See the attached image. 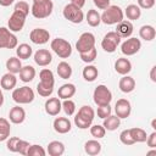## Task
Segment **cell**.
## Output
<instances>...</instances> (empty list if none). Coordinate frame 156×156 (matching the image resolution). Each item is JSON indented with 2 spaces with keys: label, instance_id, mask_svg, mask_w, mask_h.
Listing matches in <instances>:
<instances>
[{
  "label": "cell",
  "instance_id": "cell-15",
  "mask_svg": "<svg viewBox=\"0 0 156 156\" xmlns=\"http://www.w3.org/2000/svg\"><path fill=\"white\" fill-rule=\"evenodd\" d=\"M115 112H116V116L119 117V118L129 117L130 112H132V105H130L129 100H127V99H118L116 101V105H115Z\"/></svg>",
  "mask_w": 156,
  "mask_h": 156
},
{
  "label": "cell",
  "instance_id": "cell-54",
  "mask_svg": "<svg viewBox=\"0 0 156 156\" xmlns=\"http://www.w3.org/2000/svg\"><path fill=\"white\" fill-rule=\"evenodd\" d=\"M147 155H156V150H152V151H149Z\"/></svg>",
  "mask_w": 156,
  "mask_h": 156
},
{
  "label": "cell",
  "instance_id": "cell-21",
  "mask_svg": "<svg viewBox=\"0 0 156 156\" xmlns=\"http://www.w3.org/2000/svg\"><path fill=\"white\" fill-rule=\"evenodd\" d=\"M133 24L130 21H121L119 23H117V28H116V33L121 37V38H129L133 33Z\"/></svg>",
  "mask_w": 156,
  "mask_h": 156
},
{
  "label": "cell",
  "instance_id": "cell-8",
  "mask_svg": "<svg viewBox=\"0 0 156 156\" xmlns=\"http://www.w3.org/2000/svg\"><path fill=\"white\" fill-rule=\"evenodd\" d=\"M62 15H63V17L67 21H69L72 23H76V24L82 23V21L84 20V13H83L82 9L78 7V6H76V5H73V4H71V2L67 4L63 7Z\"/></svg>",
  "mask_w": 156,
  "mask_h": 156
},
{
  "label": "cell",
  "instance_id": "cell-31",
  "mask_svg": "<svg viewBox=\"0 0 156 156\" xmlns=\"http://www.w3.org/2000/svg\"><path fill=\"white\" fill-rule=\"evenodd\" d=\"M56 71H57V74L60 76V78H62V79H68L72 76V67L66 61H61L57 65Z\"/></svg>",
  "mask_w": 156,
  "mask_h": 156
},
{
  "label": "cell",
  "instance_id": "cell-49",
  "mask_svg": "<svg viewBox=\"0 0 156 156\" xmlns=\"http://www.w3.org/2000/svg\"><path fill=\"white\" fill-rule=\"evenodd\" d=\"M93 2L100 10H105L106 7L110 6V0H93Z\"/></svg>",
  "mask_w": 156,
  "mask_h": 156
},
{
  "label": "cell",
  "instance_id": "cell-53",
  "mask_svg": "<svg viewBox=\"0 0 156 156\" xmlns=\"http://www.w3.org/2000/svg\"><path fill=\"white\" fill-rule=\"evenodd\" d=\"M151 127H152L154 130H156V119H152V122H151Z\"/></svg>",
  "mask_w": 156,
  "mask_h": 156
},
{
  "label": "cell",
  "instance_id": "cell-11",
  "mask_svg": "<svg viewBox=\"0 0 156 156\" xmlns=\"http://www.w3.org/2000/svg\"><path fill=\"white\" fill-rule=\"evenodd\" d=\"M121 39L122 38L116 32H108L107 34H105V37L101 40V48L106 52H115L121 43Z\"/></svg>",
  "mask_w": 156,
  "mask_h": 156
},
{
  "label": "cell",
  "instance_id": "cell-28",
  "mask_svg": "<svg viewBox=\"0 0 156 156\" xmlns=\"http://www.w3.org/2000/svg\"><path fill=\"white\" fill-rule=\"evenodd\" d=\"M33 54V49L30 45L23 43V44H20L16 46V55L18 58L21 60H28Z\"/></svg>",
  "mask_w": 156,
  "mask_h": 156
},
{
  "label": "cell",
  "instance_id": "cell-51",
  "mask_svg": "<svg viewBox=\"0 0 156 156\" xmlns=\"http://www.w3.org/2000/svg\"><path fill=\"white\" fill-rule=\"evenodd\" d=\"M13 1H15V0H0V5L4 6V7H7V6L12 5Z\"/></svg>",
  "mask_w": 156,
  "mask_h": 156
},
{
  "label": "cell",
  "instance_id": "cell-20",
  "mask_svg": "<svg viewBox=\"0 0 156 156\" xmlns=\"http://www.w3.org/2000/svg\"><path fill=\"white\" fill-rule=\"evenodd\" d=\"M115 71L121 76H126L132 71V62L126 57H119L115 62Z\"/></svg>",
  "mask_w": 156,
  "mask_h": 156
},
{
  "label": "cell",
  "instance_id": "cell-22",
  "mask_svg": "<svg viewBox=\"0 0 156 156\" xmlns=\"http://www.w3.org/2000/svg\"><path fill=\"white\" fill-rule=\"evenodd\" d=\"M118 88H119V90H121L122 93H126V94L132 93V91L135 89V80H134V78L130 77V76H128V74L123 76V77L119 79Z\"/></svg>",
  "mask_w": 156,
  "mask_h": 156
},
{
  "label": "cell",
  "instance_id": "cell-52",
  "mask_svg": "<svg viewBox=\"0 0 156 156\" xmlns=\"http://www.w3.org/2000/svg\"><path fill=\"white\" fill-rule=\"evenodd\" d=\"M155 72H156V66H152V67H151V71H150V78H151V80H152V82H156Z\"/></svg>",
  "mask_w": 156,
  "mask_h": 156
},
{
  "label": "cell",
  "instance_id": "cell-2",
  "mask_svg": "<svg viewBox=\"0 0 156 156\" xmlns=\"http://www.w3.org/2000/svg\"><path fill=\"white\" fill-rule=\"evenodd\" d=\"M95 117V111L93 110L91 106L84 105L78 110V113L74 117V124L79 129H88Z\"/></svg>",
  "mask_w": 156,
  "mask_h": 156
},
{
  "label": "cell",
  "instance_id": "cell-32",
  "mask_svg": "<svg viewBox=\"0 0 156 156\" xmlns=\"http://www.w3.org/2000/svg\"><path fill=\"white\" fill-rule=\"evenodd\" d=\"M121 124V118L117 117V116H113V115H110L107 116L106 118H104V128L106 130H116Z\"/></svg>",
  "mask_w": 156,
  "mask_h": 156
},
{
  "label": "cell",
  "instance_id": "cell-3",
  "mask_svg": "<svg viewBox=\"0 0 156 156\" xmlns=\"http://www.w3.org/2000/svg\"><path fill=\"white\" fill-rule=\"evenodd\" d=\"M124 13L123 10L117 6V5H110L108 7H106L101 15V22L105 24H117L121 21H123Z\"/></svg>",
  "mask_w": 156,
  "mask_h": 156
},
{
  "label": "cell",
  "instance_id": "cell-30",
  "mask_svg": "<svg viewBox=\"0 0 156 156\" xmlns=\"http://www.w3.org/2000/svg\"><path fill=\"white\" fill-rule=\"evenodd\" d=\"M123 13L127 16L128 20L135 21V20H139L140 18V16H141V9L138 5H135V4H130V5H128L126 7V11Z\"/></svg>",
  "mask_w": 156,
  "mask_h": 156
},
{
  "label": "cell",
  "instance_id": "cell-36",
  "mask_svg": "<svg viewBox=\"0 0 156 156\" xmlns=\"http://www.w3.org/2000/svg\"><path fill=\"white\" fill-rule=\"evenodd\" d=\"M129 133L134 140V143H144L147 138L146 135V132L143 129V128H138V127H134V128H130L129 129Z\"/></svg>",
  "mask_w": 156,
  "mask_h": 156
},
{
  "label": "cell",
  "instance_id": "cell-9",
  "mask_svg": "<svg viewBox=\"0 0 156 156\" xmlns=\"http://www.w3.org/2000/svg\"><path fill=\"white\" fill-rule=\"evenodd\" d=\"M17 45V37L9 28L0 27V49H15Z\"/></svg>",
  "mask_w": 156,
  "mask_h": 156
},
{
  "label": "cell",
  "instance_id": "cell-12",
  "mask_svg": "<svg viewBox=\"0 0 156 156\" xmlns=\"http://www.w3.org/2000/svg\"><path fill=\"white\" fill-rule=\"evenodd\" d=\"M26 15L20 12V11H16L13 10L12 15L10 16L9 21H7V27L11 32H21L24 27V23H26Z\"/></svg>",
  "mask_w": 156,
  "mask_h": 156
},
{
  "label": "cell",
  "instance_id": "cell-14",
  "mask_svg": "<svg viewBox=\"0 0 156 156\" xmlns=\"http://www.w3.org/2000/svg\"><path fill=\"white\" fill-rule=\"evenodd\" d=\"M29 39L32 43H34L37 45H43L49 41L50 33L44 28H34L29 33Z\"/></svg>",
  "mask_w": 156,
  "mask_h": 156
},
{
  "label": "cell",
  "instance_id": "cell-55",
  "mask_svg": "<svg viewBox=\"0 0 156 156\" xmlns=\"http://www.w3.org/2000/svg\"><path fill=\"white\" fill-rule=\"evenodd\" d=\"M0 96H4V95H2V91H1V88H0Z\"/></svg>",
  "mask_w": 156,
  "mask_h": 156
},
{
  "label": "cell",
  "instance_id": "cell-38",
  "mask_svg": "<svg viewBox=\"0 0 156 156\" xmlns=\"http://www.w3.org/2000/svg\"><path fill=\"white\" fill-rule=\"evenodd\" d=\"M79 56H80V60H82L83 62H85V63H91L93 61H95V58H96V56H98V51H96V49H95V46H94V48L90 49L89 51L80 52Z\"/></svg>",
  "mask_w": 156,
  "mask_h": 156
},
{
  "label": "cell",
  "instance_id": "cell-17",
  "mask_svg": "<svg viewBox=\"0 0 156 156\" xmlns=\"http://www.w3.org/2000/svg\"><path fill=\"white\" fill-rule=\"evenodd\" d=\"M45 112L49 115V116H57L60 113V111L62 110V105H61V101H60V98H49L46 101H45Z\"/></svg>",
  "mask_w": 156,
  "mask_h": 156
},
{
  "label": "cell",
  "instance_id": "cell-46",
  "mask_svg": "<svg viewBox=\"0 0 156 156\" xmlns=\"http://www.w3.org/2000/svg\"><path fill=\"white\" fill-rule=\"evenodd\" d=\"M20 138L18 136H11L10 139L7 138V143H6V147L9 151L11 152H16V147H17V143H18Z\"/></svg>",
  "mask_w": 156,
  "mask_h": 156
},
{
  "label": "cell",
  "instance_id": "cell-5",
  "mask_svg": "<svg viewBox=\"0 0 156 156\" xmlns=\"http://www.w3.org/2000/svg\"><path fill=\"white\" fill-rule=\"evenodd\" d=\"M52 51L61 58H68L72 54V45L63 38H55L50 44Z\"/></svg>",
  "mask_w": 156,
  "mask_h": 156
},
{
  "label": "cell",
  "instance_id": "cell-16",
  "mask_svg": "<svg viewBox=\"0 0 156 156\" xmlns=\"http://www.w3.org/2000/svg\"><path fill=\"white\" fill-rule=\"evenodd\" d=\"M52 61V55L49 50L46 49H39L34 52V62L38 65V66H41V67H45V66H49Z\"/></svg>",
  "mask_w": 156,
  "mask_h": 156
},
{
  "label": "cell",
  "instance_id": "cell-23",
  "mask_svg": "<svg viewBox=\"0 0 156 156\" xmlns=\"http://www.w3.org/2000/svg\"><path fill=\"white\" fill-rule=\"evenodd\" d=\"M16 84H17V77L11 72L5 73L0 79V85L5 90H12L16 87Z\"/></svg>",
  "mask_w": 156,
  "mask_h": 156
},
{
  "label": "cell",
  "instance_id": "cell-37",
  "mask_svg": "<svg viewBox=\"0 0 156 156\" xmlns=\"http://www.w3.org/2000/svg\"><path fill=\"white\" fill-rule=\"evenodd\" d=\"M10 132H11L10 122L6 118L0 117V141L7 140V138L10 136Z\"/></svg>",
  "mask_w": 156,
  "mask_h": 156
},
{
  "label": "cell",
  "instance_id": "cell-10",
  "mask_svg": "<svg viewBox=\"0 0 156 156\" xmlns=\"http://www.w3.org/2000/svg\"><path fill=\"white\" fill-rule=\"evenodd\" d=\"M94 46H95V35L93 33H90V32L82 33L80 37L78 38L77 43H76V49H77V51L79 54L89 51Z\"/></svg>",
  "mask_w": 156,
  "mask_h": 156
},
{
  "label": "cell",
  "instance_id": "cell-34",
  "mask_svg": "<svg viewBox=\"0 0 156 156\" xmlns=\"http://www.w3.org/2000/svg\"><path fill=\"white\" fill-rule=\"evenodd\" d=\"M82 74H83V78L87 82H94L99 76V71L94 65H88L83 68Z\"/></svg>",
  "mask_w": 156,
  "mask_h": 156
},
{
  "label": "cell",
  "instance_id": "cell-7",
  "mask_svg": "<svg viewBox=\"0 0 156 156\" xmlns=\"http://www.w3.org/2000/svg\"><path fill=\"white\" fill-rule=\"evenodd\" d=\"M93 99H94V102L98 105V106H102V105H108L112 100V93L111 90L104 85V84H100L98 85L95 89H94V93H93Z\"/></svg>",
  "mask_w": 156,
  "mask_h": 156
},
{
  "label": "cell",
  "instance_id": "cell-24",
  "mask_svg": "<svg viewBox=\"0 0 156 156\" xmlns=\"http://www.w3.org/2000/svg\"><path fill=\"white\" fill-rule=\"evenodd\" d=\"M76 85L72 84V83H66L63 85H61L58 88V91H57V96L62 100L65 99H71L74 94H76Z\"/></svg>",
  "mask_w": 156,
  "mask_h": 156
},
{
  "label": "cell",
  "instance_id": "cell-29",
  "mask_svg": "<svg viewBox=\"0 0 156 156\" xmlns=\"http://www.w3.org/2000/svg\"><path fill=\"white\" fill-rule=\"evenodd\" d=\"M84 151L90 156L99 155L101 152V144L95 139L94 140H88L84 144Z\"/></svg>",
  "mask_w": 156,
  "mask_h": 156
},
{
  "label": "cell",
  "instance_id": "cell-27",
  "mask_svg": "<svg viewBox=\"0 0 156 156\" xmlns=\"http://www.w3.org/2000/svg\"><path fill=\"white\" fill-rule=\"evenodd\" d=\"M139 35H140V38L144 39L145 41H151V40H154L155 37H156V30H155V28H154L152 26H150V24H144V26H141L140 29H139Z\"/></svg>",
  "mask_w": 156,
  "mask_h": 156
},
{
  "label": "cell",
  "instance_id": "cell-25",
  "mask_svg": "<svg viewBox=\"0 0 156 156\" xmlns=\"http://www.w3.org/2000/svg\"><path fill=\"white\" fill-rule=\"evenodd\" d=\"M37 72H35V68L30 65H27V66H22L21 71H20V79L24 83H29L34 79Z\"/></svg>",
  "mask_w": 156,
  "mask_h": 156
},
{
  "label": "cell",
  "instance_id": "cell-43",
  "mask_svg": "<svg viewBox=\"0 0 156 156\" xmlns=\"http://www.w3.org/2000/svg\"><path fill=\"white\" fill-rule=\"evenodd\" d=\"M111 112H112V108H111V106H110V104L108 105H102V106H98V110H96V113H98V117H100V118H106L107 116H110L111 115Z\"/></svg>",
  "mask_w": 156,
  "mask_h": 156
},
{
  "label": "cell",
  "instance_id": "cell-44",
  "mask_svg": "<svg viewBox=\"0 0 156 156\" xmlns=\"http://www.w3.org/2000/svg\"><path fill=\"white\" fill-rule=\"evenodd\" d=\"M29 146H30V144H29L28 141L20 139V140H18V143H17L16 152H18V154H21V155H27V151H28Z\"/></svg>",
  "mask_w": 156,
  "mask_h": 156
},
{
  "label": "cell",
  "instance_id": "cell-47",
  "mask_svg": "<svg viewBox=\"0 0 156 156\" xmlns=\"http://www.w3.org/2000/svg\"><path fill=\"white\" fill-rule=\"evenodd\" d=\"M138 6L145 10L152 9L155 6V0H138Z\"/></svg>",
  "mask_w": 156,
  "mask_h": 156
},
{
  "label": "cell",
  "instance_id": "cell-19",
  "mask_svg": "<svg viewBox=\"0 0 156 156\" xmlns=\"http://www.w3.org/2000/svg\"><path fill=\"white\" fill-rule=\"evenodd\" d=\"M9 118L13 124H21L26 119V111L20 105L12 107L9 112Z\"/></svg>",
  "mask_w": 156,
  "mask_h": 156
},
{
  "label": "cell",
  "instance_id": "cell-1",
  "mask_svg": "<svg viewBox=\"0 0 156 156\" xmlns=\"http://www.w3.org/2000/svg\"><path fill=\"white\" fill-rule=\"evenodd\" d=\"M39 78H40V82L37 85V91L40 96L49 98L52 94L54 85H55V78H54L52 71L49 68H43L39 72Z\"/></svg>",
  "mask_w": 156,
  "mask_h": 156
},
{
  "label": "cell",
  "instance_id": "cell-39",
  "mask_svg": "<svg viewBox=\"0 0 156 156\" xmlns=\"http://www.w3.org/2000/svg\"><path fill=\"white\" fill-rule=\"evenodd\" d=\"M90 134L91 136H94L95 139H101L105 136L106 134V129L104 128V126L101 124H94V126H90Z\"/></svg>",
  "mask_w": 156,
  "mask_h": 156
},
{
  "label": "cell",
  "instance_id": "cell-13",
  "mask_svg": "<svg viewBox=\"0 0 156 156\" xmlns=\"http://www.w3.org/2000/svg\"><path fill=\"white\" fill-rule=\"evenodd\" d=\"M141 48V41L138 38H128L126 41L121 45V51L126 56H133L135 55Z\"/></svg>",
  "mask_w": 156,
  "mask_h": 156
},
{
  "label": "cell",
  "instance_id": "cell-50",
  "mask_svg": "<svg viewBox=\"0 0 156 156\" xmlns=\"http://www.w3.org/2000/svg\"><path fill=\"white\" fill-rule=\"evenodd\" d=\"M71 4H73V5H76V6L82 9L85 5V0H71Z\"/></svg>",
  "mask_w": 156,
  "mask_h": 156
},
{
  "label": "cell",
  "instance_id": "cell-18",
  "mask_svg": "<svg viewBox=\"0 0 156 156\" xmlns=\"http://www.w3.org/2000/svg\"><path fill=\"white\" fill-rule=\"evenodd\" d=\"M52 126H54L55 132H57L58 134H66L72 128L71 121L68 118H66V117H57V118H55Z\"/></svg>",
  "mask_w": 156,
  "mask_h": 156
},
{
  "label": "cell",
  "instance_id": "cell-4",
  "mask_svg": "<svg viewBox=\"0 0 156 156\" xmlns=\"http://www.w3.org/2000/svg\"><path fill=\"white\" fill-rule=\"evenodd\" d=\"M52 10H54V4L51 0H33L30 12L35 18L41 20L49 17Z\"/></svg>",
  "mask_w": 156,
  "mask_h": 156
},
{
  "label": "cell",
  "instance_id": "cell-42",
  "mask_svg": "<svg viewBox=\"0 0 156 156\" xmlns=\"http://www.w3.org/2000/svg\"><path fill=\"white\" fill-rule=\"evenodd\" d=\"M119 140H121L122 144L128 145V146L135 144L134 140H133V138H132V135H130V133H129V129H124V130L121 132V134H119Z\"/></svg>",
  "mask_w": 156,
  "mask_h": 156
},
{
  "label": "cell",
  "instance_id": "cell-35",
  "mask_svg": "<svg viewBox=\"0 0 156 156\" xmlns=\"http://www.w3.org/2000/svg\"><path fill=\"white\" fill-rule=\"evenodd\" d=\"M87 22L90 27H98L101 23V15L99 13V11L96 10H89L87 13Z\"/></svg>",
  "mask_w": 156,
  "mask_h": 156
},
{
  "label": "cell",
  "instance_id": "cell-33",
  "mask_svg": "<svg viewBox=\"0 0 156 156\" xmlns=\"http://www.w3.org/2000/svg\"><path fill=\"white\" fill-rule=\"evenodd\" d=\"M21 68H22L21 58H18V57H16V56H12V57L7 58V61H6V69H7L9 72L16 74V73H20Z\"/></svg>",
  "mask_w": 156,
  "mask_h": 156
},
{
  "label": "cell",
  "instance_id": "cell-45",
  "mask_svg": "<svg viewBox=\"0 0 156 156\" xmlns=\"http://www.w3.org/2000/svg\"><path fill=\"white\" fill-rule=\"evenodd\" d=\"M13 10L20 11V12L24 13L26 16H28V13H29V5H28L26 1H18V2H16Z\"/></svg>",
  "mask_w": 156,
  "mask_h": 156
},
{
  "label": "cell",
  "instance_id": "cell-6",
  "mask_svg": "<svg viewBox=\"0 0 156 156\" xmlns=\"http://www.w3.org/2000/svg\"><path fill=\"white\" fill-rule=\"evenodd\" d=\"M12 100L18 105H26L30 104L34 100V91L29 87H21L16 88L12 91Z\"/></svg>",
  "mask_w": 156,
  "mask_h": 156
},
{
  "label": "cell",
  "instance_id": "cell-26",
  "mask_svg": "<svg viewBox=\"0 0 156 156\" xmlns=\"http://www.w3.org/2000/svg\"><path fill=\"white\" fill-rule=\"evenodd\" d=\"M46 152H48L50 156H61V155H63V152H65V145H63V143H61V141H58V140L50 141L49 145H48Z\"/></svg>",
  "mask_w": 156,
  "mask_h": 156
},
{
  "label": "cell",
  "instance_id": "cell-41",
  "mask_svg": "<svg viewBox=\"0 0 156 156\" xmlns=\"http://www.w3.org/2000/svg\"><path fill=\"white\" fill-rule=\"evenodd\" d=\"M27 155L28 156H45L46 155V151L44 150L43 146L38 145V144H34V145H30L28 151H27Z\"/></svg>",
  "mask_w": 156,
  "mask_h": 156
},
{
  "label": "cell",
  "instance_id": "cell-48",
  "mask_svg": "<svg viewBox=\"0 0 156 156\" xmlns=\"http://www.w3.org/2000/svg\"><path fill=\"white\" fill-rule=\"evenodd\" d=\"M146 144H147V146L149 147H151V149H155L156 147V132L154 130L147 138H146Z\"/></svg>",
  "mask_w": 156,
  "mask_h": 156
},
{
  "label": "cell",
  "instance_id": "cell-40",
  "mask_svg": "<svg viewBox=\"0 0 156 156\" xmlns=\"http://www.w3.org/2000/svg\"><path fill=\"white\" fill-rule=\"evenodd\" d=\"M61 105H62V110L65 111V113L67 116L74 115V112H76V104H74V101H72L71 99H65L63 102H61Z\"/></svg>",
  "mask_w": 156,
  "mask_h": 156
}]
</instances>
